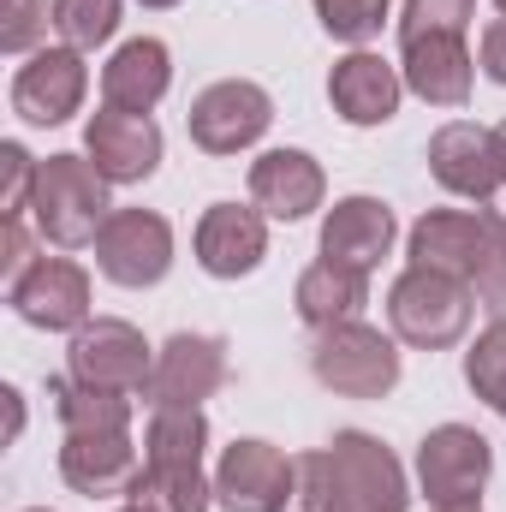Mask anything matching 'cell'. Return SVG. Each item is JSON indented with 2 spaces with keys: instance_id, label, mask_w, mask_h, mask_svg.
<instances>
[{
  "instance_id": "cell-39",
  "label": "cell",
  "mask_w": 506,
  "mask_h": 512,
  "mask_svg": "<svg viewBox=\"0 0 506 512\" xmlns=\"http://www.w3.org/2000/svg\"><path fill=\"white\" fill-rule=\"evenodd\" d=\"M30 512H48V507H30Z\"/></svg>"
},
{
  "instance_id": "cell-9",
  "label": "cell",
  "mask_w": 506,
  "mask_h": 512,
  "mask_svg": "<svg viewBox=\"0 0 506 512\" xmlns=\"http://www.w3.org/2000/svg\"><path fill=\"white\" fill-rule=\"evenodd\" d=\"M274 126V96L251 84V78H221V84H209L197 102H191V114H185V131H191V143L203 149V155H239V149H251L262 131Z\"/></svg>"
},
{
  "instance_id": "cell-5",
  "label": "cell",
  "mask_w": 506,
  "mask_h": 512,
  "mask_svg": "<svg viewBox=\"0 0 506 512\" xmlns=\"http://www.w3.org/2000/svg\"><path fill=\"white\" fill-rule=\"evenodd\" d=\"M471 304H477V298H471L453 274L417 268V262L387 286V322H393V334H399L405 346H417V352H447V346H459L465 328H471Z\"/></svg>"
},
{
  "instance_id": "cell-11",
  "label": "cell",
  "mask_w": 506,
  "mask_h": 512,
  "mask_svg": "<svg viewBox=\"0 0 506 512\" xmlns=\"http://www.w3.org/2000/svg\"><path fill=\"white\" fill-rule=\"evenodd\" d=\"M96 268L131 292L161 286L173 268V227L155 209H114L96 233Z\"/></svg>"
},
{
  "instance_id": "cell-7",
  "label": "cell",
  "mask_w": 506,
  "mask_h": 512,
  "mask_svg": "<svg viewBox=\"0 0 506 512\" xmlns=\"http://www.w3.org/2000/svg\"><path fill=\"white\" fill-rule=\"evenodd\" d=\"M66 376L78 387H102V393H149V376H155V352L149 340L120 322V316H96L72 334L66 346Z\"/></svg>"
},
{
  "instance_id": "cell-16",
  "label": "cell",
  "mask_w": 506,
  "mask_h": 512,
  "mask_svg": "<svg viewBox=\"0 0 506 512\" xmlns=\"http://www.w3.org/2000/svg\"><path fill=\"white\" fill-rule=\"evenodd\" d=\"M429 173L441 191L465 197V203H489L506 185L501 155H495V131L471 126V120H447L429 137Z\"/></svg>"
},
{
  "instance_id": "cell-20",
  "label": "cell",
  "mask_w": 506,
  "mask_h": 512,
  "mask_svg": "<svg viewBox=\"0 0 506 512\" xmlns=\"http://www.w3.org/2000/svg\"><path fill=\"white\" fill-rule=\"evenodd\" d=\"M328 197V179H322V161L304 155V149H268L251 161V203L268 221H304L316 215Z\"/></svg>"
},
{
  "instance_id": "cell-15",
  "label": "cell",
  "mask_w": 506,
  "mask_h": 512,
  "mask_svg": "<svg viewBox=\"0 0 506 512\" xmlns=\"http://www.w3.org/2000/svg\"><path fill=\"white\" fill-rule=\"evenodd\" d=\"M84 155L96 161V173L108 185H143L161 167V126L149 114H126V108H96L84 126Z\"/></svg>"
},
{
  "instance_id": "cell-19",
  "label": "cell",
  "mask_w": 506,
  "mask_h": 512,
  "mask_svg": "<svg viewBox=\"0 0 506 512\" xmlns=\"http://www.w3.org/2000/svg\"><path fill=\"white\" fill-rule=\"evenodd\" d=\"M191 251L203 262V274L239 280V274H251L256 262L268 256V215L245 209V203H209L197 233H191Z\"/></svg>"
},
{
  "instance_id": "cell-37",
  "label": "cell",
  "mask_w": 506,
  "mask_h": 512,
  "mask_svg": "<svg viewBox=\"0 0 506 512\" xmlns=\"http://www.w3.org/2000/svg\"><path fill=\"white\" fill-rule=\"evenodd\" d=\"M120 512H149V507H143V501H126V507H120Z\"/></svg>"
},
{
  "instance_id": "cell-27",
  "label": "cell",
  "mask_w": 506,
  "mask_h": 512,
  "mask_svg": "<svg viewBox=\"0 0 506 512\" xmlns=\"http://www.w3.org/2000/svg\"><path fill=\"white\" fill-rule=\"evenodd\" d=\"M54 30L66 48L90 54L120 30V0H54Z\"/></svg>"
},
{
  "instance_id": "cell-4",
  "label": "cell",
  "mask_w": 506,
  "mask_h": 512,
  "mask_svg": "<svg viewBox=\"0 0 506 512\" xmlns=\"http://www.w3.org/2000/svg\"><path fill=\"white\" fill-rule=\"evenodd\" d=\"M108 179L96 173L90 155H48L36 167V191H30V221L54 251H78L96 245L102 221H108Z\"/></svg>"
},
{
  "instance_id": "cell-25",
  "label": "cell",
  "mask_w": 506,
  "mask_h": 512,
  "mask_svg": "<svg viewBox=\"0 0 506 512\" xmlns=\"http://www.w3.org/2000/svg\"><path fill=\"white\" fill-rule=\"evenodd\" d=\"M54 393V411H60V429H131V393H102V387H78L72 376L66 382H48Z\"/></svg>"
},
{
  "instance_id": "cell-24",
  "label": "cell",
  "mask_w": 506,
  "mask_h": 512,
  "mask_svg": "<svg viewBox=\"0 0 506 512\" xmlns=\"http://www.w3.org/2000/svg\"><path fill=\"white\" fill-rule=\"evenodd\" d=\"M292 304L310 328H334V322H358V310L370 304V274H352L328 256H316L298 286H292Z\"/></svg>"
},
{
  "instance_id": "cell-1",
  "label": "cell",
  "mask_w": 506,
  "mask_h": 512,
  "mask_svg": "<svg viewBox=\"0 0 506 512\" xmlns=\"http://www.w3.org/2000/svg\"><path fill=\"white\" fill-rule=\"evenodd\" d=\"M411 489L399 459L364 429H340L328 447L298 453L286 512H405Z\"/></svg>"
},
{
  "instance_id": "cell-12",
  "label": "cell",
  "mask_w": 506,
  "mask_h": 512,
  "mask_svg": "<svg viewBox=\"0 0 506 512\" xmlns=\"http://www.w3.org/2000/svg\"><path fill=\"white\" fill-rule=\"evenodd\" d=\"M90 96V66L78 48H36L12 72V114L24 126H66Z\"/></svg>"
},
{
  "instance_id": "cell-10",
  "label": "cell",
  "mask_w": 506,
  "mask_h": 512,
  "mask_svg": "<svg viewBox=\"0 0 506 512\" xmlns=\"http://www.w3.org/2000/svg\"><path fill=\"white\" fill-rule=\"evenodd\" d=\"M6 304L18 322H30L42 334H78L90 322V274L72 256H36L6 286Z\"/></svg>"
},
{
  "instance_id": "cell-30",
  "label": "cell",
  "mask_w": 506,
  "mask_h": 512,
  "mask_svg": "<svg viewBox=\"0 0 506 512\" xmlns=\"http://www.w3.org/2000/svg\"><path fill=\"white\" fill-rule=\"evenodd\" d=\"M54 24V0H0V48L30 54Z\"/></svg>"
},
{
  "instance_id": "cell-33",
  "label": "cell",
  "mask_w": 506,
  "mask_h": 512,
  "mask_svg": "<svg viewBox=\"0 0 506 512\" xmlns=\"http://www.w3.org/2000/svg\"><path fill=\"white\" fill-rule=\"evenodd\" d=\"M477 66H483L495 84H506V12L489 18V30H483V42H477Z\"/></svg>"
},
{
  "instance_id": "cell-2",
  "label": "cell",
  "mask_w": 506,
  "mask_h": 512,
  "mask_svg": "<svg viewBox=\"0 0 506 512\" xmlns=\"http://www.w3.org/2000/svg\"><path fill=\"white\" fill-rule=\"evenodd\" d=\"M209 417L203 405H155L143 429V477L126 501H143L149 512H209L215 477L203 471Z\"/></svg>"
},
{
  "instance_id": "cell-32",
  "label": "cell",
  "mask_w": 506,
  "mask_h": 512,
  "mask_svg": "<svg viewBox=\"0 0 506 512\" xmlns=\"http://www.w3.org/2000/svg\"><path fill=\"white\" fill-rule=\"evenodd\" d=\"M36 256H30V233H24V215L18 221H0V268H6V280H18L24 268H30Z\"/></svg>"
},
{
  "instance_id": "cell-21",
  "label": "cell",
  "mask_w": 506,
  "mask_h": 512,
  "mask_svg": "<svg viewBox=\"0 0 506 512\" xmlns=\"http://www.w3.org/2000/svg\"><path fill=\"white\" fill-rule=\"evenodd\" d=\"M393 233H399V221L381 197H340L322 221V256L352 274H376L381 256L393 251Z\"/></svg>"
},
{
  "instance_id": "cell-35",
  "label": "cell",
  "mask_w": 506,
  "mask_h": 512,
  "mask_svg": "<svg viewBox=\"0 0 506 512\" xmlns=\"http://www.w3.org/2000/svg\"><path fill=\"white\" fill-rule=\"evenodd\" d=\"M435 512H483V501H471V507H435Z\"/></svg>"
},
{
  "instance_id": "cell-28",
  "label": "cell",
  "mask_w": 506,
  "mask_h": 512,
  "mask_svg": "<svg viewBox=\"0 0 506 512\" xmlns=\"http://www.w3.org/2000/svg\"><path fill=\"white\" fill-rule=\"evenodd\" d=\"M310 6H316V18H322V30H328L334 42L364 48L370 36H381V24H387V6H393V0H310Z\"/></svg>"
},
{
  "instance_id": "cell-38",
  "label": "cell",
  "mask_w": 506,
  "mask_h": 512,
  "mask_svg": "<svg viewBox=\"0 0 506 512\" xmlns=\"http://www.w3.org/2000/svg\"><path fill=\"white\" fill-rule=\"evenodd\" d=\"M495 6H501V12H506V0H495Z\"/></svg>"
},
{
  "instance_id": "cell-17",
  "label": "cell",
  "mask_w": 506,
  "mask_h": 512,
  "mask_svg": "<svg viewBox=\"0 0 506 512\" xmlns=\"http://www.w3.org/2000/svg\"><path fill=\"white\" fill-rule=\"evenodd\" d=\"M399 78L411 96H423L429 108H465L471 84H477V60L465 48V36H405L399 42Z\"/></svg>"
},
{
  "instance_id": "cell-6",
  "label": "cell",
  "mask_w": 506,
  "mask_h": 512,
  "mask_svg": "<svg viewBox=\"0 0 506 512\" xmlns=\"http://www.w3.org/2000/svg\"><path fill=\"white\" fill-rule=\"evenodd\" d=\"M310 370L340 399H387L399 387V346L370 322H334V328H316Z\"/></svg>"
},
{
  "instance_id": "cell-36",
  "label": "cell",
  "mask_w": 506,
  "mask_h": 512,
  "mask_svg": "<svg viewBox=\"0 0 506 512\" xmlns=\"http://www.w3.org/2000/svg\"><path fill=\"white\" fill-rule=\"evenodd\" d=\"M143 6H155V12H167V6H179V0H143Z\"/></svg>"
},
{
  "instance_id": "cell-18",
  "label": "cell",
  "mask_w": 506,
  "mask_h": 512,
  "mask_svg": "<svg viewBox=\"0 0 506 512\" xmlns=\"http://www.w3.org/2000/svg\"><path fill=\"white\" fill-rule=\"evenodd\" d=\"M227 382V340L221 334H173L155 352V376H149V405H203L215 399V387Z\"/></svg>"
},
{
  "instance_id": "cell-29",
  "label": "cell",
  "mask_w": 506,
  "mask_h": 512,
  "mask_svg": "<svg viewBox=\"0 0 506 512\" xmlns=\"http://www.w3.org/2000/svg\"><path fill=\"white\" fill-rule=\"evenodd\" d=\"M471 18H477V0H405V12H399V42H405V36H429V30L465 36Z\"/></svg>"
},
{
  "instance_id": "cell-14",
  "label": "cell",
  "mask_w": 506,
  "mask_h": 512,
  "mask_svg": "<svg viewBox=\"0 0 506 512\" xmlns=\"http://www.w3.org/2000/svg\"><path fill=\"white\" fill-rule=\"evenodd\" d=\"M60 477L66 489L108 501V495H131L143 477V453L131 441V429H72L60 447Z\"/></svg>"
},
{
  "instance_id": "cell-22",
  "label": "cell",
  "mask_w": 506,
  "mask_h": 512,
  "mask_svg": "<svg viewBox=\"0 0 506 512\" xmlns=\"http://www.w3.org/2000/svg\"><path fill=\"white\" fill-rule=\"evenodd\" d=\"M399 96H405V78L399 66H387L370 48H352L334 72H328V102L346 126H387L399 114Z\"/></svg>"
},
{
  "instance_id": "cell-8",
  "label": "cell",
  "mask_w": 506,
  "mask_h": 512,
  "mask_svg": "<svg viewBox=\"0 0 506 512\" xmlns=\"http://www.w3.org/2000/svg\"><path fill=\"white\" fill-rule=\"evenodd\" d=\"M495 471V447L471 423H441L417 441V483L429 507H471L483 501V483Z\"/></svg>"
},
{
  "instance_id": "cell-3",
  "label": "cell",
  "mask_w": 506,
  "mask_h": 512,
  "mask_svg": "<svg viewBox=\"0 0 506 512\" xmlns=\"http://www.w3.org/2000/svg\"><path fill=\"white\" fill-rule=\"evenodd\" d=\"M411 262L453 274L483 310L506 316V221L483 209H429L411 227Z\"/></svg>"
},
{
  "instance_id": "cell-26",
  "label": "cell",
  "mask_w": 506,
  "mask_h": 512,
  "mask_svg": "<svg viewBox=\"0 0 506 512\" xmlns=\"http://www.w3.org/2000/svg\"><path fill=\"white\" fill-rule=\"evenodd\" d=\"M465 382H471V393L489 411H501V423H506V316H495L477 334V346L465 352Z\"/></svg>"
},
{
  "instance_id": "cell-13",
  "label": "cell",
  "mask_w": 506,
  "mask_h": 512,
  "mask_svg": "<svg viewBox=\"0 0 506 512\" xmlns=\"http://www.w3.org/2000/svg\"><path fill=\"white\" fill-rule=\"evenodd\" d=\"M298 459L268 441H233L215 465V501L227 512H286Z\"/></svg>"
},
{
  "instance_id": "cell-34",
  "label": "cell",
  "mask_w": 506,
  "mask_h": 512,
  "mask_svg": "<svg viewBox=\"0 0 506 512\" xmlns=\"http://www.w3.org/2000/svg\"><path fill=\"white\" fill-rule=\"evenodd\" d=\"M495 155H501V173H506V120L495 126Z\"/></svg>"
},
{
  "instance_id": "cell-31",
  "label": "cell",
  "mask_w": 506,
  "mask_h": 512,
  "mask_svg": "<svg viewBox=\"0 0 506 512\" xmlns=\"http://www.w3.org/2000/svg\"><path fill=\"white\" fill-rule=\"evenodd\" d=\"M0 167H6V197H0V221H18L30 209V191H36V167L24 143H0Z\"/></svg>"
},
{
  "instance_id": "cell-23",
  "label": "cell",
  "mask_w": 506,
  "mask_h": 512,
  "mask_svg": "<svg viewBox=\"0 0 506 512\" xmlns=\"http://www.w3.org/2000/svg\"><path fill=\"white\" fill-rule=\"evenodd\" d=\"M173 84V54L155 36H131L126 48H114V60L102 66V102L126 108V114H149Z\"/></svg>"
}]
</instances>
